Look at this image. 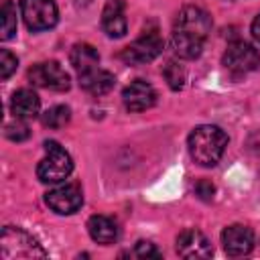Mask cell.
<instances>
[{"label": "cell", "instance_id": "1", "mask_svg": "<svg viewBox=\"0 0 260 260\" xmlns=\"http://www.w3.org/2000/svg\"><path fill=\"white\" fill-rule=\"evenodd\" d=\"M209 30H211L209 14L199 6H185L175 18L171 45L179 57L195 59L201 55Z\"/></svg>", "mask_w": 260, "mask_h": 260}, {"label": "cell", "instance_id": "2", "mask_svg": "<svg viewBox=\"0 0 260 260\" xmlns=\"http://www.w3.org/2000/svg\"><path fill=\"white\" fill-rule=\"evenodd\" d=\"M189 152L191 158L201 167H215L219 158L223 156V150L228 146V136L219 126L203 124L197 126L189 134Z\"/></svg>", "mask_w": 260, "mask_h": 260}, {"label": "cell", "instance_id": "3", "mask_svg": "<svg viewBox=\"0 0 260 260\" xmlns=\"http://www.w3.org/2000/svg\"><path fill=\"white\" fill-rule=\"evenodd\" d=\"M45 150H47V156L39 162L37 167V177L43 181V183H49V185H57L61 181H65L71 171H73V160L71 156L65 152V148L59 146V142L55 140H47L45 142Z\"/></svg>", "mask_w": 260, "mask_h": 260}, {"label": "cell", "instance_id": "4", "mask_svg": "<svg viewBox=\"0 0 260 260\" xmlns=\"http://www.w3.org/2000/svg\"><path fill=\"white\" fill-rule=\"evenodd\" d=\"M0 246H2V258L4 260H12V258H45V250L39 246V242L26 234L20 228H4L2 230V238H0Z\"/></svg>", "mask_w": 260, "mask_h": 260}, {"label": "cell", "instance_id": "5", "mask_svg": "<svg viewBox=\"0 0 260 260\" xmlns=\"http://www.w3.org/2000/svg\"><path fill=\"white\" fill-rule=\"evenodd\" d=\"M162 37L158 35V28L156 26H148L142 30V35L130 43L124 51H122V61L128 63V65H144V63H150L154 61L160 53H162Z\"/></svg>", "mask_w": 260, "mask_h": 260}, {"label": "cell", "instance_id": "6", "mask_svg": "<svg viewBox=\"0 0 260 260\" xmlns=\"http://www.w3.org/2000/svg\"><path fill=\"white\" fill-rule=\"evenodd\" d=\"M20 14L24 24L35 32L53 28L59 18L55 0H20Z\"/></svg>", "mask_w": 260, "mask_h": 260}, {"label": "cell", "instance_id": "7", "mask_svg": "<svg viewBox=\"0 0 260 260\" xmlns=\"http://www.w3.org/2000/svg\"><path fill=\"white\" fill-rule=\"evenodd\" d=\"M28 79L37 87L53 89V91H67L69 89V75L57 61L37 63L28 69Z\"/></svg>", "mask_w": 260, "mask_h": 260}, {"label": "cell", "instance_id": "8", "mask_svg": "<svg viewBox=\"0 0 260 260\" xmlns=\"http://www.w3.org/2000/svg\"><path fill=\"white\" fill-rule=\"evenodd\" d=\"M223 65L232 73H250L260 65V53L246 41H234L223 53Z\"/></svg>", "mask_w": 260, "mask_h": 260}, {"label": "cell", "instance_id": "9", "mask_svg": "<svg viewBox=\"0 0 260 260\" xmlns=\"http://www.w3.org/2000/svg\"><path fill=\"white\" fill-rule=\"evenodd\" d=\"M45 201L55 213L69 215V213H75L81 207L83 193H81V187L77 183H65V185H59V187L51 189L45 195Z\"/></svg>", "mask_w": 260, "mask_h": 260}, {"label": "cell", "instance_id": "10", "mask_svg": "<svg viewBox=\"0 0 260 260\" xmlns=\"http://www.w3.org/2000/svg\"><path fill=\"white\" fill-rule=\"evenodd\" d=\"M122 102L126 106L128 112H144L148 108L154 106L156 102V91L154 87L144 81V79H134L132 83H128L122 91Z\"/></svg>", "mask_w": 260, "mask_h": 260}, {"label": "cell", "instance_id": "11", "mask_svg": "<svg viewBox=\"0 0 260 260\" xmlns=\"http://www.w3.org/2000/svg\"><path fill=\"white\" fill-rule=\"evenodd\" d=\"M177 254L189 260L209 258L213 254L209 240L199 230H185L177 236Z\"/></svg>", "mask_w": 260, "mask_h": 260}, {"label": "cell", "instance_id": "12", "mask_svg": "<svg viewBox=\"0 0 260 260\" xmlns=\"http://www.w3.org/2000/svg\"><path fill=\"white\" fill-rule=\"evenodd\" d=\"M221 244L230 256H244L254 248V232L242 223L228 225L221 232Z\"/></svg>", "mask_w": 260, "mask_h": 260}, {"label": "cell", "instance_id": "13", "mask_svg": "<svg viewBox=\"0 0 260 260\" xmlns=\"http://www.w3.org/2000/svg\"><path fill=\"white\" fill-rule=\"evenodd\" d=\"M102 26H104L106 35L112 39H120L126 35L128 24H126V16H124L122 0H108L106 2V8L102 12Z\"/></svg>", "mask_w": 260, "mask_h": 260}, {"label": "cell", "instance_id": "14", "mask_svg": "<svg viewBox=\"0 0 260 260\" xmlns=\"http://www.w3.org/2000/svg\"><path fill=\"white\" fill-rule=\"evenodd\" d=\"M87 232H89L93 242L104 244V246L114 244L120 238L118 223L112 217H108V215H91L89 221H87Z\"/></svg>", "mask_w": 260, "mask_h": 260}, {"label": "cell", "instance_id": "15", "mask_svg": "<svg viewBox=\"0 0 260 260\" xmlns=\"http://www.w3.org/2000/svg\"><path fill=\"white\" fill-rule=\"evenodd\" d=\"M114 75L106 69H100V67H93L89 71H83L79 73V85L91 93V95H104L108 93L112 87H114Z\"/></svg>", "mask_w": 260, "mask_h": 260}, {"label": "cell", "instance_id": "16", "mask_svg": "<svg viewBox=\"0 0 260 260\" xmlns=\"http://www.w3.org/2000/svg\"><path fill=\"white\" fill-rule=\"evenodd\" d=\"M10 110L16 118L28 120V118L39 116L41 100L32 89H16L12 93V100H10Z\"/></svg>", "mask_w": 260, "mask_h": 260}, {"label": "cell", "instance_id": "17", "mask_svg": "<svg viewBox=\"0 0 260 260\" xmlns=\"http://www.w3.org/2000/svg\"><path fill=\"white\" fill-rule=\"evenodd\" d=\"M69 61H71V65H73V69L77 73H83V71H89V69L98 67L100 55H98V51H95L93 45H89V43H77V45H73V49L69 53Z\"/></svg>", "mask_w": 260, "mask_h": 260}, {"label": "cell", "instance_id": "18", "mask_svg": "<svg viewBox=\"0 0 260 260\" xmlns=\"http://www.w3.org/2000/svg\"><path fill=\"white\" fill-rule=\"evenodd\" d=\"M0 16H2V41H8L14 37L16 32V8L10 0H2V8H0Z\"/></svg>", "mask_w": 260, "mask_h": 260}, {"label": "cell", "instance_id": "19", "mask_svg": "<svg viewBox=\"0 0 260 260\" xmlns=\"http://www.w3.org/2000/svg\"><path fill=\"white\" fill-rule=\"evenodd\" d=\"M71 118V110L67 106H53L43 114V124L47 128H63Z\"/></svg>", "mask_w": 260, "mask_h": 260}, {"label": "cell", "instance_id": "20", "mask_svg": "<svg viewBox=\"0 0 260 260\" xmlns=\"http://www.w3.org/2000/svg\"><path fill=\"white\" fill-rule=\"evenodd\" d=\"M162 75H165L171 89H181L183 83H185V69L177 61H169L162 69Z\"/></svg>", "mask_w": 260, "mask_h": 260}, {"label": "cell", "instance_id": "21", "mask_svg": "<svg viewBox=\"0 0 260 260\" xmlns=\"http://www.w3.org/2000/svg\"><path fill=\"white\" fill-rule=\"evenodd\" d=\"M18 67V59L8 51V49H2L0 51V77L2 79H8Z\"/></svg>", "mask_w": 260, "mask_h": 260}, {"label": "cell", "instance_id": "22", "mask_svg": "<svg viewBox=\"0 0 260 260\" xmlns=\"http://www.w3.org/2000/svg\"><path fill=\"white\" fill-rule=\"evenodd\" d=\"M6 136L10 138V140H14V142H20V140H26L28 138V126L22 122V118H16V122H12V124H8L6 126Z\"/></svg>", "mask_w": 260, "mask_h": 260}, {"label": "cell", "instance_id": "23", "mask_svg": "<svg viewBox=\"0 0 260 260\" xmlns=\"http://www.w3.org/2000/svg\"><path fill=\"white\" fill-rule=\"evenodd\" d=\"M213 193H215V187H213L211 181H205V179L197 181V185H195V195H197L199 199L211 201V199H213Z\"/></svg>", "mask_w": 260, "mask_h": 260}, {"label": "cell", "instance_id": "24", "mask_svg": "<svg viewBox=\"0 0 260 260\" xmlns=\"http://www.w3.org/2000/svg\"><path fill=\"white\" fill-rule=\"evenodd\" d=\"M136 256L138 258H160V254H158V250L154 248V244H150V242H144V240H140L138 244H136Z\"/></svg>", "mask_w": 260, "mask_h": 260}, {"label": "cell", "instance_id": "25", "mask_svg": "<svg viewBox=\"0 0 260 260\" xmlns=\"http://www.w3.org/2000/svg\"><path fill=\"white\" fill-rule=\"evenodd\" d=\"M252 35H254V39L260 43V14L254 18V22H252Z\"/></svg>", "mask_w": 260, "mask_h": 260}]
</instances>
